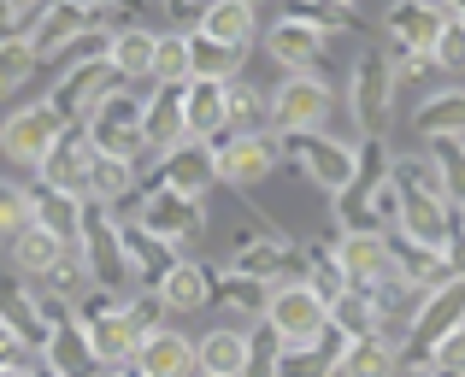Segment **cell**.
<instances>
[{
    "mask_svg": "<svg viewBox=\"0 0 465 377\" xmlns=\"http://www.w3.org/2000/svg\"><path fill=\"white\" fill-rule=\"evenodd\" d=\"M83 136H89V148L101 154V160H124V165H153L148 148H142V94L136 89H113L101 106H94V118L83 124Z\"/></svg>",
    "mask_w": 465,
    "mask_h": 377,
    "instance_id": "obj_1",
    "label": "cell"
},
{
    "mask_svg": "<svg viewBox=\"0 0 465 377\" xmlns=\"http://www.w3.org/2000/svg\"><path fill=\"white\" fill-rule=\"evenodd\" d=\"M465 324V277H448L442 289L419 301V313L407 319V342H401V372H424V354H430L442 336H454Z\"/></svg>",
    "mask_w": 465,
    "mask_h": 377,
    "instance_id": "obj_2",
    "label": "cell"
},
{
    "mask_svg": "<svg viewBox=\"0 0 465 377\" xmlns=\"http://www.w3.org/2000/svg\"><path fill=\"white\" fill-rule=\"evenodd\" d=\"M277 160L295 165V172L324 194H341L353 184V142L324 136V130H318V136H277Z\"/></svg>",
    "mask_w": 465,
    "mask_h": 377,
    "instance_id": "obj_3",
    "label": "cell"
},
{
    "mask_svg": "<svg viewBox=\"0 0 465 377\" xmlns=\"http://www.w3.org/2000/svg\"><path fill=\"white\" fill-rule=\"evenodd\" d=\"M230 272L253 277V283H265V289H283V283H301V277H307V253H301L283 230H248V236L236 242V253H230Z\"/></svg>",
    "mask_w": 465,
    "mask_h": 377,
    "instance_id": "obj_4",
    "label": "cell"
},
{
    "mask_svg": "<svg viewBox=\"0 0 465 377\" xmlns=\"http://www.w3.org/2000/svg\"><path fill=\"white\" fill-rule=\"evenodd\" d=\"M336 89L330 77H283L272 94V136H318L330 124Z\"/></svg>",
    "mask_w": 465,
    "mask_h": 377,
    "instance_id": "obj_5",
    "label": "cell"
},
{
    "mask_svg": "<svg viewBox=\"0 0 465 377\" xmlns=\"http://www.w3.org/2000/svg\"><path fill=\"white\" fill-rule=\"evenodd\" d=\"M136 224L177 253V248H189V242L206 236V201H183V194H165V189H142L136 194Z\"/></svg>",
    "mask_w": 465,
    "mask_h": 377,
    "instance_id": "obj_6",
    "label": "cell"
},
{
    "mask_svg": "<svg viewBox=\"0 0 465 377\" xmlns=\"http://www.w3.org/2000/svg\"><path fill=\"white\" fill-rule=\"evenodd\" d=\"M113 89H118V83H113V71H106V59H71L65 77H59L54 94H47V106H54L59 124L83 130V124L94 118V106H101Z\"/></svg>",
    "mask_w": 465,
    "mask_h": 377,
    "instance_id": "obj_7",
    "label": "cell"
},
{
    "mask_svg": "<svg viewBox=\"0 0 465 377\" xmlns=\"http://www.w3.org/2000/svg\"><path fill=\"white\" fill-rule=\"evenodd\" d=\"M330 253H336L341 289H353V295H377V289L401 283L395 253H389V236H336Z\"/></svg>",
    "mask_w": 465,
    "mask_h": 377,
    "instance_id": "obj_8",
    "label": "cell"
},
{
    "mask_svg": "<svg viewBox=\"0 0 465 377\" xmlns=\"http://www.w3.org/2000/svg\"><path fill=\"white\" fill-rule=\"evenodd\" d=\"M277 165H283L277 160V136H224V142H213V172H218L224 189L253 194L260 184H272Z\"/></svg>",
    "mask_w": 465,
    "mask_h": 377,
    "instance_id": "obj_9",
    "label": "cell"
},
{
    "mask_svg": "<svg viewBox=\"0 0 465 377\" xmlns=\"http://www.w3.org/2000/svg\"><path fill=\"white\" fill-rule=\"evenodd\" d=\"M348 106H353V124L365 130V142L383 136L389 113H395V77H389L383 47H377V54H360V65H353V77H348Z\"/></svg>",
    "mask_w": 465,
    "mask_h": 377,
    "instance_id": "obj_10",
    "label": "cell"
},
{
    "mask_svg": "<svg viewBox=\"0 0 465 377\" xmlns=\"http://www.w3.org/2000/svg\"><path fill=\"white\" fill-rule=\"evenodd\" d=\"M89 30H101V6H83V0H47L24 47H30L35 65H42V59H65Z\"/></svg>",
    "mask_w": 465,
    "mask_h": 377,
    "instance_id": "obj_11",
    "label": "cell"
},
{
    "mask_svg": "<svg viewBox=\"0 0 465 377\" xmlns=\"http://www.w3.org/2000/svg\"><path fill=\"white\" fill-rule=\"evenodd\" d=\"M142 189H165V194H183V201H206V194L218 189L213 148H201V142H183V148L159 154L153 172L142 177Z\"/></svg>",
    "mask_w": 465,
    "mask_h": 377,
    "instance_id": "obj_12",
    "label": "cell"
},
{
    "mask_svg": "<svg viewBox=\"0 0 465 377\" xmlns=\"http://www.w3.org/2000/svg\"><path fill=\"white\" fill-rule=\"evenodd\" d=\"M265 331L277 336L283 348H295V342H318V331H324V301L312 295L307 283H283V289H272V301H265Z\"/></svg>",
    "mask_w": 465,
    "mask_h": 377,
    "instance_id": "obj_13",
    "label": "cell"
},
{
    "mask_svg": "<svg viewBox=\"0 0 465 377\" xmlns=\"http://www.w3.org/2000/svg\"><path fill=\"white\" fill-rule=\"evenodd\" d=\"M59 118H54V106L47 101H35V106H18V113L6 118V124H0V154H6L12 165H42L47 160V148H54L59 142Z\"/></svg>",
    "mask_w": 465,
    "mask_h": 377,
    "instance_id": "obj_14",
    "label": "cell"
},
{
    "mask_svg": "<svg viewBox=\"0 0 465 377\" xmlns=\"http://www.w3.org/2000/svg\"><path fill=\"white\" fill-rule=\"evenodd\" d=\"M89 165H94V148L83 130H59V142L47 148V160L35 165V177H42V189H59L71 194V201H83V184H89Z\"/></svg>",
    "mask_w": 465,
    "mask_h": 377,
    "instance_id": "obj_15",
    "label": "cell"
},
{
    "mask_svg": "<svg viewBox=\"0 0 465 377\" xmlns=\"http://www.w3.org/2000/svg\"><path fill=\"white\" fill-rule=\"evenodd\" d=\"M265 54H272L277 65L289 71V77H330V71H324L330 42H324V35H312L307 24L277 18V24H272V35H265Z\"/></svg>",
    "mask_w": 465,
    "mask_h": 377,
    "instance_id": "obj_16",
    "label": "cell"
},
{
    "mask_svg": "<svg viewBox=\"0 0 465 377\" xmlns=\"http://www.w3.org/2000/svg\"><path fill=\"white\" fill-rule=\"evenodd\" d=\"M383 30H389V47H401V54H430L436 35H442V6H430V0H395L383 12Z\"/></svg>",
    "mask_w": 465,
    "mask_h": 377,
    "instance_id": "obj_17",
    "label": "cell"
},
{
    "mask_svg": "<svg viewBox=\"0 0 465 377\" xmlns=\"http://www.w3.org/2000/svg\"><path fill=\"white\" fill-rule=\"evenodd\" d=\"M153 295H159V307H165V319H183V313L213 307V265L177 260V265H171V272L153 283Z\"/></svg>",
    "mask_w": 465,
    "mask_h": 377,
    "instance_id": "obj_18",
    "label": "cell"
},
{
    "mask_svg": "<svg viewBox=\"0 0 465 377\" xmlns=\"http://www.w3.org/2000/svg\"><path fill=\"white\" fill-rule=\"evenodd\" d=\"M130 372L136 377H201V366H194V342L183 331H171V324L153 331V336H142Z\"/></svg>",
    "mask_w": 465,
    "mask_h": 377,
    "instance_id": "obj_19",
    "label": "cell"
},
{
    "mask_svg": "<svg viewBox=\"0 0 465 377\" xmlns=\"http://www.w3.org/2000/svg\"><path fill=\"white\" fill-rule=\"evenodd\" d=\"M448 230H454V206H442L436 194H401L395 236H407L412 248H430V253H442Z\"/></svg>",
    "mask_w": 465,
    "mask_h": 377,
    "instance_id": "obj_20",
    "label": "cell"
},
{
    "mask_svg": "<svg viewBox=\"0 0 465 377\" xmlns=\"http://www.w3.org/2000/svg\"><path fill=\"white\" fill-rule=\"evenodd\" d=\"M183 89H153L142 94V148H148V160H159V154L183 148Z\"/></svg>",
    "mask_w": 465,
    "mask_h": 377,
    "instance_id": "obj_21",
    "label": "cell"
},
{
    "mask_svg": "<svg viewBox=\"0 0 465 377\" xmlns=\"http://www.w3.org/2000/svg\"><path fill=\"white\" fill-rule=\"evenodd\" d=\"M224 136H272V94L260 83H248V77L224 83Z\"/></svg>",
    "mask_w": 465,
    "mask_h": 377,
    "instance_id": "obj_22",
    "label": "cell"
},
{
    "mask_svg": "<svg viewBox=\"0 0 465 377\" xmlns=\"http://www.w3.org/2000/svg\"><path fill=\"white\" fill-rule=\"evenodd\" d=\"M118 253H124V265H130V277H136V289H153L159 277H165L171 265L183 260V253H171L159 236H148L136 218H130V224H118Z\"/></svg>",
    "mask_w": 465,
    "mask_h": 377,
    "instance_id": "obj_23",
    "label": "cell"
},
{
    "mask_svg": "<svg viewBox=\"0 0 465 377\" xmlns=\"http://www.w3.org/2000/svg\"><path fill=\"white\" fill-rule=\"evenodd\" d=\"M42 372H54V377H101V366H94V354H89V336H83L77 319H59L54 331H47Z\"/></svg>",
    "mask_w": 465,
    "mask_h": 377,
    "instance_id": "obj_24",
    "label": "cell"
},
{
    "mask_svg": "<svg viewBox=\"0 0 465 377\" xmlns=\"http://www.w3.org/2000/svg\"><path fill=\"white\" fill-rule=\"evenodd\" d=\"M153 42H159V30H148V24H124V30H113V42H106V71H113L118 89H130V83L148 77Z\"/></svg>",
    "mask_w": 465,
    "mask_h": 377,
    "instance_id": "obj_25",
    "label": "cell"
},
{
    "mask_svg": "<svg viewBox=\"0 0 465 377\" xmlns=\"http://www.w3.org/2000/svg\"><path fill=\"white\" fill-rule=\"evenodd\" d=\"M194 35L224 42V47H253V35H260V12H253L248 0H206Z\"/></svg>",
    "mask_w": 465,
    "mask_h": 377,
    "instance_id": "obj_26",
    "label": "cell"
},
{
    "mask_svg": "<svg viewBox=\"0 0 465 377\" xmlns=\"http://www.w3.org/2000/svg\"><path fill=\"white\" fill-rule=\"evenodd\" d=\"M183 136L201 148L224 136V83H183Z\"/></svg>",
    "mask_w": 465,
    "mask_h": 377,
    "instance_id": "obj_27",
    "label": "cell"
},
{
    "mask_svg": "<svg viewBox=\"0 0 465 377\" xmlns=\"http://www.w3.org/2000/svg\"><path fill=\"white\" fill-rule=\"evenodd\" d=\"M0 324L18 336V348H35V354H42L47 324H42V313H35V289H30V283H18V277H0Z\"/></svg>",
    "mask_w": 465,
    "mask_h": 377,
    "instance_id": "obj_28",
    "label": "cell"
},
{
    "mask_svg": "<svg viewBox=\"0 0 465 377\" xmlns=\"http://www.w3.org/2000/svg\"><path fill=\"white\" fill-rule=\"evenodd\" d=\"M83 336H89V354H94V366H101V372L130 366V360H136V348H142V336L124 324V307L106 313V319H94V324H83Z\"/></svg>",
    "mask_w": 465,
    "mask_h": 377,
    "instance_id": "obj_29",
    "label": "cell"
},
{
    "mask_svg": "<svg viewBox=\"0 0 465 377\" xmlns=\"http://www.w3.org/2000/svg\"><path fill=\"white\" fill-rule=\"evenodd\" d=\"M183 42H189V83H236L242 65H248V47L206 42L194 30H183Z\"/></svg>",
    "mask_w": 465,
    "mask_h": 377,
    "instance_id": "obj_30",
    "label": "cell"
},
{
    "mask_svg": "<svg viewBox=\"0 0 465 377\" xmlns=\"http://www.w3.org/2000/svg\"><path fill=\"white\" fill-rule=\"evenodd\" d=\"M336 377H401V342L395 336H365V342H341Z\"/></svg>",
    "mask_w": 465,
    "mask_h": 377,
    "instance_id": "obj_31",
    "label": "cell"
},
{
    "mask_svg": "<svg viewBox=\"0 0 465 377\" xmlns=\"http://www.w3.org/2000/svg\"><path fill=\"white\" fill-rule=\"evenodd\" d=\"M30 224L47 230L54 242H65V248H77V230H83V201H71V194L59 189H30Z\"/></svg>",
    "mask_w": 465,
    "mask_h": 377,
    "instance_id": "obj_32",
    "label": "cell"
},
{
    "mask_svg": "<svg viewBox=\"0 0 465 377\" xmlns=\"http://www.w3.org/2000/svg\"><path fill=\"white\" fill-rule=\"evenodd\" d=\"M336 354H341V336L324 324V331H318V342L283 348V354H277V366H272V377H336Z\"/></svg>",
    "mask_w": 465,
    "mask_h": 377,
    "instance_id": "obj_33",
    "label": "cell"
},
{
    "mask_svg": "<svg viewBox=\"0 0 465 377\" xmlns=\"http://www.w3.org/2000/svg\"><path fill=\"white\" fill-rule=\"evenodd\" d=\"M136 194H142V172H136V165L101 160V154H94L89 184H83V201H94V206H106V213H113L118 201H136Z\"/></svg>",
    "mask_w": 465,
    "mask_h": 377,
    "instance_id": "obj_34",
    "label": "cell"
},
{
    "mask_svg": "<svg viewBox=\"0 0 465 377\" xmlns=\"http://www.w3.org/2000/svg\"><path fill=\"white\" fill-rule=\"evenodd\" d=\"M194 366H201V377H242V366H248V331H206L201 342H194Z\"/></svg>",
    "mask_w": 465,
    "mask_h": 377,
    "instance_id": "obj_35",
    "label": "cell"
},
{
    "mask_svg": "<svg viewBox=\"0 0 465 377\" xmlns=\"http://www.w3.org/2000/svg\"><path fill=\"white\" fill-rule=\"evenodd\" d=\"M6 253H12V277H18V283H42L47 272H54V260L59 253H65V242H54L47 236V230H18V236L6 242Z\"/></svg>",
    "mask_w": 465,
    "mask_h": 377,
    "instance_id": "obj_36",
    "label": "cell"
},
{
    "mask_svg": "<svg viewBox=\"0 0 465 377\" xmlns=\"http://www.w3.org/2000/svg\"><path fill=\"white\" fill-rule=\"evenodd\" d=\"M412 136H424V142H454V136H465V89L430 94V101L412 113Z\"/></svg>",
    "mask_w": 465,
    "mask_h": 377,
    "instance_id": "obj_37",
    "label": "cell"
},
{
    "mask_svg": "<svg viewBox=\"0 0 465 377\" xmlns=\"http://www.w3.org/2000/svg\"><path fill=\"white\" fill-rule=\"evenodd\" d=\"M324 324L341 336V342H365V336H383V319H377L371 295H353V289H341V295L324 307Z\"/></svg>",
    "mask_w": 465,
    "mask_h": 377,
    "instance_id": "obj_38",
    "label": "cell"
},
{
    "mask_svg": "<svg viewBox=\"0 0 465 377\" xmlns=\"http://www.w3.org/2000/svg\"><path fill=\"white\" fill-rule=\"evenodd\" d=\"M213 301H224L236 319H253V324H260V319H265V301H272V289L253 283V277H242V272H230V265H213Z\"/></svg>",
    "mask_w": 465,
    "mask_h": 377,
    "instance_id": "obj_39",
    "label": "cell"
},
{
    "mask_svg": "<svg viewBox=\"0 0 465 377\" xmlns=\"http://www.w3.org/2000/svg\"><path fill=\"white\" fill-rule=\"evenodd\" d=\"M283 18L289 24H307V30L324 35V42H330V35H353V30H360V12L341 6V0H295Z\"/></svg>",
    "mask_w": 465,
    "mask_h": 377,
    "instance_id": "obj_40",
    "label": "cell"
},
{
    "mask_svg": "<svg viewBox=\"0 0 465 377\" xmlns=\"http://www.w3.org/2000/svg\"><path fill=\"white\" fill-rule=\"evenodd\" d=\"M148 83H153V89H183V83H189V42H183V30H165L153 42Z\"/></svg>",
    "mask_w": 465,
    "mask_h": 377,
    "instance_id": "obj_41",
    "label": "cell"
},
{
    "mask_svg": "<svg viewBox=\"0 0 465 377\" xmlns=\"http://www.w3.org/2000/svg\"><path fill=\"white\" fill-rule=\"evenodd\" d=\"M430 165H436V184H442V201L465 206V148L460 142H430Z\"/></svg>",
    "mask_w": 465,
    "mask_h": 377,
    "instance_id": "obj_42",
    "label": "cell"
},
{
    "mask_svg": "<svg viewBox=\"0 0 465 377\" xmlns=\"http://www.w3.org/2000/svg\"><path fill=\"white\" fill-rule=\"evenodd\" d=\"M430 65L436 71H465V6H442V35L430 47Z\"/></svg>",
    "mask_w": 465,
    "mask_h": 377,
    "instance_id": "obj_43",
    "label": "cell"
},
{
    "mask_svg": "<svg viewBox=\"0 0 465 377\" xmlns=\"http://www.w3.org/2000/svg\"><path fill=\"white\" fill-rule=\"evenodd\" d=\"M389 165H395L389 142H383V136H371L365 148H353V184H348V189H360V194L383 189V184H389Z\"/></svg>",
    "mask_w": 465,
    "mask_h": 377,
    "instance_id": "obj_44",
    "label": "cell"
},
{
    "mask_svg": "<svg viewBox=\"0 0 465 377\" xmlns=\"http://www.w3.org/2000/svg\"><path fill=\"white\" fill-rule=\"evenodd\" d=\"M35 83V54L24 42H0V101Z\"/></svg>",
    "mask_w": 465,
    "mask_h": 377,
    "instance_id": "obj_45",
    "label": "cell"
},
{
    "mask_svg": "<svg viewBox=\"0 0 465 377\" xmlns=\"http://www.w3.org/2000/svg\"><path fill=\"white\" fill-rule=\"evenodd\" d=\"M18 230H30V189L0 177V242H12Z\"/></svg>",
    "mask_w": 465,
    "mask_h": 377,
    "instance_id": "obj_46",
    "label": "cell"
},
{
    "mask_svg": "<svg viewBox=\"0 0 465 377\" xmlns=\"http://www.w3.org/2000/svg\"><path fill=\"white\" fill-rule=\"evenodd\" d=\"M424 377H465V324L424 354Z\"/></svg>",
    "mask_w": 465,
    "mask_h": 377,
    "instance_id": "obj_47",
    "label": "cell"
},
{
    "mask_svg": "<svg viewBox=\"0 0 465 377\" xmlns=\"http://www.w3.org/2000/svg\"><path fill=\"white\" fill-rule=\"evenodd\" d=\"M124 324H130L136 336L165 331V307H159V295H153V289H136V295L124 301Z\"/></svg>",
    "mask_w": 465,
    "mask_h": 377,
    "instance_id": "obj_48",
    "label": "cell"
},
{
    "mask_svg": "<svg viewBox=\"0 0 465 377\" xmlns=\"http://www.w3.org/2000/svg\"><path fill=\"white\" fill-rule=\"evenodd\" d=\"M42 6L35 0H0V42H30Z\"/></svg>",
    "mask_w": 465,
    "mask_h": 377,
    "instance_id": "obj_49",
    "label": "cell"
},
{
    "mask_svg": "<svg viewBox=\"0 0 465 377\" xmlns=\"http://www.w3.org/2000/svg\"><path fill=\"white\" fill-rule=\"evenodd\" d=\"M442 265H448V277H465V224L454 218V230H448V242H442Z\"/></svg>",
    "mask_w": 465,
    "mask_h": 377,
    "instance_id": "obj_50",
    "label": "cell"
},
{
    "mask_svg": "<svg viewBox=\"0 0 465 377\" xmlns=\"http://www.w3.org/2000/svg\"><path fill=\"white\" fill-rule=\"evenodd\" d=\"M18 354H24V348H18V336H12L6 324H0V366H18Z\"/></svg>",
    "mask_w": 465,
    "mask_h": 377,
    "instance_id": "obj_51",
    "label": "cell"
},
{
    "mask_svg": "<svg viewBox=\"0 0 465 377\" xmlns=\"http://www.w3.org/2000/svg\"><path fill=\"white\" fill-rule=\"evenodd\" d=\"M0 377H35L30 366H0Z\"/></svg>",
    "mask_w": 465,
    "mask_h": 377,
    "instance_id": "obj_52",
    "label": "cell"
},
{
    "mask_svg": "<svg viewBox=\"0 0 465 377\" xmlns=\"http://www.w3.org/2000/svg\"><path fill=\"white\" fill-rule=\"evenodd\" d=\"M101 377H136V372H130V366H118V372H101Z\"/></svg>",
    "mask_w": 465,
    "mask_h": 377,
    "instance_id": "obj_53",
    "label": "cell"
},
{
    "mask_svg": "<svg viewBox=\"0 0 465 377\" xmlns=\"http://www.w3.org/2000/svg\"><path fill=\"white\" fill-rule=\"evenodd\" d=\"M454 218H460V224H465V206H460V213H454Z\"/></svg>",
    "mask_w": 465,
    "mask_h": 377,
    "instance_id": "obj_54",
    "label": "cell"
},
{
    "mask_svg": "<svg viewBox=\"0 0 465 377\" xmlns=\"http://www.w3.org/2000/svg\"><path fill=\"white\" fill-rule=\"evenodd\" d=\"M35 377H54V372H35Z\"/></svg>",
    "mask_w": 465,
    "mask_h": 377,
    "instance_id": "obj_55",
    "label": "cell"
},
{
    "mask_svg": "<svg viewBox=\"0 0 465 377\" xmlns=\"http://www.w3.org/2000/svg\"><path fill=\"white\" fill-rule=\"evenodd\" d=\"M412 377H424V372H412Z\"/></svg>",
    "mask_w": 465,
    "mask_h": 377,
    "instance_id": "obj_56",
    "label": "cell"
}]
</instances>
